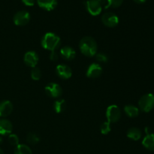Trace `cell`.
Returning a JSON list of instances; mask_svg holds the SVG:
<instances>
[{"label": "cell", "mask_w": 154, "mask_h": 154, "mask_svg": "<svg viewBox=\"0 0 154 154\" xmlns=\"http://www.w3.org/2000/svg\"><path fill=\"white\" fill-rule=\"evenodd\" d=\"M79 48L81 52L86 57H92L97 54L98 45L96 40L90 36L84 37L79 43Z\"/></svg>", "instance_id": "cell-1"}, {"label": "cell", "mask_w": 154, "mask_h": 154, "mask_svg": "<svg viewBox=\"0 0 154 154\" xmlns=\"http://www.w3.org/2000/svg\"><path fill=\"white\" fill-rule=\"evenodd\" d=\"M42 46L45 49L55 51L58 49L61 44L60 38L54 32H47L42 38Z\"/></svg>", "instance_id": "cell-2"}, {"label": "cell", "mask_w": 154, "mask_h": 154, "mask_svg": "<svg viewBox=\"0 0 154 154\" xmlns=\"http://www.w3.org/2000/svg\"><path fill=\"white\" fill-rule=\"evenodd\" d=\"M140 109L144 112H150L154 108V95L147 93L141 96L138 102Z\"/></svg>", "instance_id": "cell-3"}, {"label": "cell", "mask_w": 154, "mask_h": 154, "mask_svg": "<svg viewBox=\"0 0 154 154\" xmlns=\"http://www.w3.org/2000/svg\"><path fill=\"white\" fill-rule=\"evenodd\" d=\"M121 117V111L119 107L116 105H111L106 110V117L110 123H114L119 121Z\"/></svg>", "instance_id": "cell-4"}, {"label": "cell", "mask_w": 154, "mask_h": 154, "mask_svg": "<svg viewBox=\"0 0 154 154\" xmlns=\"http://www.w3.org/2000/svg\"><path fill=\"white\" fill-rule=\"evenodd\" d=\"M13 20L16 26H22L26 25L30 20V14L26 11H20L14 15Z\"/></svg>", "instance_id": "cell-5"}, {"label": "cell", "mask_w": 154, "mask_h": 154, "mask_svg": "<svg viewBox=\"0 0 154 154\" xmlns=\"http://www.w3.org/2000/svg\"><path fill=\"white\" fill-rule=\"evenodd\" d=\"M102 22L108 27H115L119 23V17L113 12H107L102 17Z\"/></svg>", "instance_id": "cell-6"}, {"label": "cell", "mask_w": 154, "mask_h": 154, "mask_svg": "<svg viewBox=\"0 0 154 154\" xmlns=\"http://www.w3.org/2000/svg\"><path fill=\"white\" fill-rule=\"evenodd\" d=\"M86 8L93 16H98L102 12V4L96 0H88L86 2Z\"/></svg>", "instance_id": "cell-7"}, {"label": "cell", "mask_w": 154, "mask_h": 154, "mask_svg": "<svg viewBox=\"0 0 154 154\" xmlns=\"http://www.w3.org/2000/svg\"><path fill=\"white\" fill-rule=\"evenodd\" d=\"M45 92L51 98H59L63 94L62 87L57 83H50L45 87Z\"/></svg>", "instance_id": "cell-8"}, {"label": "cell", "mask_w": 154, "mask_h": 154, "mask_svg": "<svg viewBox=\"0 0 154 154\" xmlns=\"http://www.w3.org/2000/svg\"><path fill=\"white\" fill-rule=\"evenodd\" d=\"M56 72L62 79H69L72 75V69L69 66L64 64L58 65L56 68Z\"/></svg>", "instance_id": "cell-9"}, {"label": "cell", "mask_w": 154, "mask_h": 154, "mask_svg": "<svg viewBox=\"0 0 154 154\" xmlns=\"http://www.w3.org/2000/svg\"><path fill=\"white\" fill-rule=\"evenodd\" d=\"M38 55L35 51H28L24 55V63L29 67H35L38 63Z\"/></svg>", "instance_id": "cell-10"}, {"label": "cell", "mask_w": 154, "mask_h": 154, "mask_svg": "<svg viewBox=\"0 0 154 154\" xmlns=\"http://www.w3.org/2000/svg\"><path fill=\"white\" fill-rule=\"evenodd\" d=\"M102 73V68L98 63H92L87 70V75L88 78H99Z\"/></svg>", "instance_id": "cell-11"}, {"label": "cell", "mask_w": 154, "mask_h": 154, "mask_svg": "<svg viewBox=\"0 0 154 154\" xmlns=\"http://www.w3.org/2000/svg\"><path fill=\"white\" fill-rule=\"evenodd\" d=\"M13 111V105L8 100L0 102V117H6L10 115Z\"/></svg>", "instance_id": "cell-12"}, {"label": "cell", "mask_w": 154, "mask_h": 154, "mask_svg": "<svg viewBox=\"0 0 154 154\" xmlns=\"http://www.w3.org/2000/svg\"><path fill=\"white\" fill-rule=\"evenodd\" d=\"M13 129V126L10 120L7 119L0 120V135H10Z\"/></svg>", "instance_id": "cell-13"}, {"label": "cell", "mask_w": 154, "mask_h": 154, "mask_svg": "<svg viewBox=\"0 0 154 154\" xmlns=\"http://www.w3.org/2000/svg\"><path fill=\"white\" fill-rule=\"evenodd\" d=\"M60 55L66 60H72L76 57V52L75 49L70 46H65L60 49Z\"/></svg>", "instance_id": "cell-14"}, {"label": "cell", "mask_w": 154, "mask_h": 154, "mask_svg": "<svg viewBox=\"0 0 154 154\" xmlns=\"http://www.w3.org/2000/svg\"><path fill=\"white\" fill-rule=\"evenodd\" d=\"M37 3L44 10L52 11L57 7V0H37Z\"/></svg>", "instance_id": "cell-15"}, {"label": "cell", "mask_w": 154, "mask_h": 154, "mask_svg": "<svg viewBox=\"0 0 154 154\" xmlns=\"http://www.w3.org/2000/svg\"><path fill=\"white\" fill-rule=\"evenodd\" d=\"M142 144L146 149L154 151V134L151 133L150 135H147L142 141Z\"/></svg>", "instance_id": "cell-16"}, {"label": "cell", "mask_w": 154, "mask_h": 154, "mask_svg": "<svg viewBox=\"0 0 154 154\" xmlns=\"http://www.w3.org/2000/svg\"><path fill=\"white\" fill-rule=\"evenodd\" d=\"M126 135L128 138L133 141H138L142 136V132H141V129H139L138 128L132 127L128 130Z\"/></svg>", "instance_id": "cell-17"}, {"label": "cell", "mask_w": 154, "mask_h": 154, "mask_svg": "<svg viewBox=\"0 0 154 154\" xmlns=\"http://www.w3.org/2000/svg\"><path fill=\"white\" fill-rule=\"evenodd\" d=\"M124 111L126 114V115L132 118L138 117L139 114V109L136 106L132 105H128L124 107Z\"/></svg>", "instance_id": "cell-18"}, {"label": "cell", "mask_w": 154, "mask_h": 154, "mask_svg": "<svg viewBox=\"0 0 154 154\" xmlns=\"http://www.w3.org/2000/svg\"><path fill=\"white\" fill-rule=\"evenodd\" d=\"M54 111L57 114L63 112L66 108V102L64 99H58L54 104Z\"/></svg>", "instance_id": "cell-19"}, {"label": "cell", "mask_w": 154, "mask_h": 154, "mask_svg": "<svg viewBox=\"0 0 154 154\" xmlns=\"http://www.w3.org/2000/svg\"><path fill=\"white\" fill-rule=\"evenodd\" d=\"M14 154H32V152L29 146L19 144L15 147Z\"/></svg>", "instance_id": "cell-20"}, {"label": "cell", "mask_w": 154, "mask_h": 154, "mask_svg": "<svg viewBox=\"0 0 154 154\" xmlns=\"http://www.w3.org/2000/svg\"><path fill=\"white\" fill-rule=\"evenodd\" d=\"M26 141L30 144H36L40 141V138L37 134L34 132H29L26 136Z\"/></svg>", "instance_id": "cell-21"}, {"label": "cell", "mask_w": 154, "mask_h": 154, "mask_svg": "<svg viewBox=\"0 0 154 154\" xmlns=\"http://www.w3.org/2000/svg\"><path fill=\"white\" fill-rule=\"evenodd\" d=\"M107 2H108V5L105 6V8H108L110 7L116 8L120 7L123 4V0H107Z\"/></svg>", "instance_id": "cell-22"}, {"label": "cell", "mask_w": 154, "mask_h": 154, "mask_svg": "<svg viewBox=\"0 0 154 154\" xmlns=\"http://www.w3.org/2000/svg\"><path fill=\"white\" fill-rule=\"evenodd\" d=\"M31 78L34 81H38L42 78V72L41 70L38 68H32L31 71Z\"/></svg>", "instance_id": "cell-23"}, {"label": "cell", "mask_w": 154, "mask_h": 154, "mask_svg": "<svg viewBox=\"0 0 154 154\" xmlns=\"http://www.w3.org/2000/svg\"><path fill=\"white\" fill-rule=\"evenodd\" d=\"M8 141L11 145L17 146L19 144V138L15 134H10L8 138Z\"/></svg>", "instance_id": "cell-24"}, {"label": "cell", "mask_w": 154, "mask_h": 154, "mask_svg": "<svg viewBox=\"0 0 154 154\" xmlns=\"http://www.w3.org/2000/svg\"><path fill=\"white\" fill-rule=\"evenodd\" d=\"M111 132V123L108 121L105 122L101 126V132L102 135H108Z\"/></svg>", "instance_id": "cell-25"}, {"label": "cell", "mask_w": 154, "mask_h": 154, "mask_svg": "<svg viewBox=\"0 0 154 154\" xmlns=\"http://www.w3.org/2000/svg\"><path fill=\"white\" fill-rule=\"evenodd\" d=\"M96 59L99 63H105L108 61V57L105 53H99V54H96Z\"/></svg>", "instance_id": "cell-26"}, {"label": "cell", "mask_w": 154, "mask_h": 154, "mask_svg": "<svg viewBox=\"0 0 154 154\" xmlns=\"http://www.w3.org/2000/svg\"><path fill=\"white\" fill-rule=\"evenodd\" d=\"M59 58V55L56 51H51V54H50V59L52 61H57Z\"/></svg>", "instance_id": "cell-27"}, {"label": "cell", "mask_w": 154, "mask_h": 154, "mask_svg": "<svg viewBox=\"0 0 154 154\" xmlns=\"http://www.w3.org/2000/svg\"><path fill=\"white\" fill-rule=\"evenodd\" d=\"M21 1L26 6H33L35 2V0H21Z\"/></svg>", "instance_id": "cell-28"}, {"label": "cell", "mask_w": 154, "mask_h": 154, "mask_svg": "<svg viewBox=\"0 0 154 154\" xmlns=\"http://www.w3.org/2000/svg\"><path fill=\"white\" fill-rule=\"evenodd\" d=\"M134 2H135L136 3H138V4H142V3L145 2L147 0H133Z\"/></svg>", "instance_id": "cell-29"}, {"label": "cell", "mask_w": 154, "mask_h": 154, "mask_svg": "<svg viewBox=\"0 0 154 154\" xmlns=\"http://www.w3.org/2000/svg\"><path fill=\"white\" fill-rule=\"evenodd\" d=\"M150 129L149 127H146L145 128V132H146V134H147V135H150V134H151L150 133Z\"/></svg>", "instance_id": "cell-30"}, {"label": "cell", "mask_w": 154, "mask_h": 154, "mask_svg": "<svg viewBox=\"0 0 154 154\" xmlns=\"http://www.w3.org/2000/svg\"><path fill=\"white\" fill-rule=\"evenodd\" d=\"M96 1L99 2H100L101 4H102V3H105V2H106L107 0H96Z\"/></svg>", "instance_id": "cell-31"}, {"label": "cell", "mask_w": 154, "mask_h": 154, "mask_svg": "<svg viewBox=\"0 0 154 154\" xmlns=\"http://www.w3.org/2000/svg\"><path fill=\"white\" fill-rule=\"evenodd\" d=\"M2 138L1 136H0V145L2 144Z\"/></svg>", "instance_id": "cell-32"}, {"label": "cell", "mask_w": 154, "mask_h": 154, "mask_svg": "<svg viewBox=\"0 0 154 154\" xmlns=\"http://www.w3.org/2000/svg\"><path fill=\"white\" fill-rule=\"evenodd\" d=\"M0 154H4V152H3V150L1 148H0Z\"/></svg>", "instance_id": "cell-33"}]
</instances>
